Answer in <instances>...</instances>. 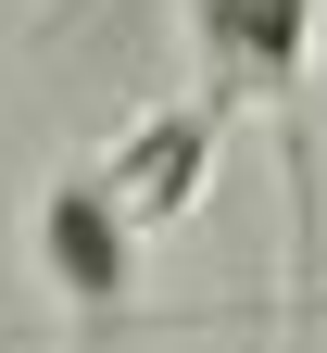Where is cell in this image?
<instances>
[{
	"mask_svg": "<svg viewBox=\"0 0 327 353\" xmlns=\"http://www.w3.org/2000/svg\"><path fill=\"white\" fill-rule=\"evenodd\" d=\"M189 38H202V88L226 114L264 101L277 139H290V190L315 214V0H189Z\"/></svg>",
	"mask_w": 327,
	"mask_h": 353,
	"instance_id": "6da1fadb",
	"label": "cell"
},
{
	"mask_svg": "<svg viewBox=\"0 0 327 353\" xmlns=\"http://www.w3.org/2000/svg\"><path fill=\"white\" fill-rule=\"evenodd\" d=\"M214 152H226V101H214V88H202V101H151V114L101 152V190L126 202L138 240H164V228H189V214H202Z\"/></svg>",
	"mask_w": 327,
	"mask_h": 353,
	"instance_id": "7a4b0ae2",
	"label": "cell"
},
{
	"mask_svg": "<svg viewBox=\"0 0 327 353\" xmlns=\"http://www.w3.org/2000/svg\"><path fill=\"white\" fill-rule=\"evenodd\" d=\"M38 265H51V290L76 303V316H126L138 228H126V202L101 190V164H63L51 190H38Z\"/></svg>",
	"mask_w": 327,
	"mask_h": 353,
	"instance_id": "3957f363",
	"label": "cell"
}]
</instances>
